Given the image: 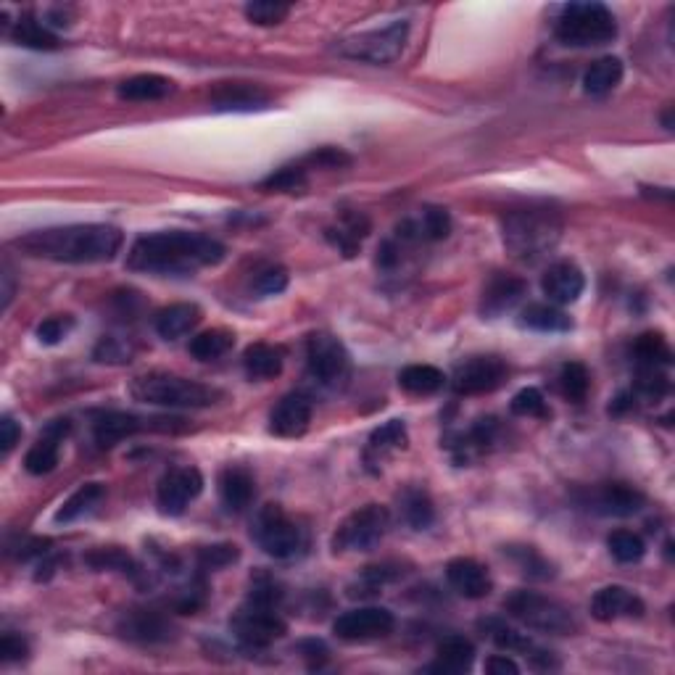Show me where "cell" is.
Wrapping results in <instances>:
<instances>
[{"instance_id":"cell-46","label":"cell","mask_w":675,"mask_h":675,"mask_svg":"<svg viewBox=\"0 0 675 675\" xmlns=\"http://www.w3.org/2000/svg\"><path fill=\"white\" fill-rule=\"evenodd\" d=\"M420 235L422 240H443L449 238L451 233V217L449 211L441 209V206H428V209L422 211L420 222Z\"/></svg>"},{"instance_id":"cell-51","label":"cell","mask_w":675,"mask_h":675,"mask_svg":"<svg viewBox=\"0 0 675 675\" xmlns=\"http://www.w3.org/2000/svg\"><path fill=\"white\" fill-rule=\"evenodd\" d=\"M496 438H499V420L496 417H480L470 428V433H467L465 443L472 446V449L486 451L494 446Z\"/></svg>"},{"instance_id":"cell-21","label":"cell","mask_w":675,"mask_h":675,"mask_svg":"<svg viewBox=\"0 0 675 675\" xmlns=\"http://www.w3.org/2000/svg\"><path fill=\"white\" fill-rule=\"evenodd\" d=\"M446 581L465 599H486L491 594V588H494V581H491L486 567L470 557L451 559L446 565Z\"/></svg>"},{"instance_id":"cell-42","label":"cell","mask_w":675,"mask_h":675,"mask_svg":"<svg viewBox=\"0 0 675 675\" xmlns=\"http://www.w3.org/2000/svg\"><path fill=\"white\" fill-rule=\"evenodd\" d=\"M610 546V554L620 562V565H633V562H639L641 557L646 554V546L641 541V536L631 533V530H615L607 541Z\"/></svg>"},{"instance_id":"cell-27","label":"cell","mask_w":675,"mask_h":675,"mask_svg":"<svg viewBox=\"0 0 675 675\" xmlns=\"http://www.w3.org/2000/svg\"><path fill=\"white\" fill-rule=\"evenodd\" d=\"M172 93H175V82L169 77H161V74H135V77L119 85V98L135 103L164 101Z\"/></svg>"},{"instance_id":"cell-9","label":"cell","mask_w":675,"mask_h":675,"mask_svg":"<svg viewBox=\"0 0 675 675\" xmlns=\"http://www.w3.org/2000/svg\"><path fill=\"white\" fill-rule=\"evenodd\" d=\"M254 538L256 544L275 559L296 557L301 552V546H304V533H301V528L293 523L291 517L285 515L280 504H267L259 512Z\"/></svg>"},{"instance_id":"cell-30","label":"cell","mask_w":675,"mask_h":675,"mask_svg":"<svg viewBox=\"0 0 675 675\" xmlns=\"http://www.w3.org/2000/svg\"><path fill=\"white\" fill-rule=\"evenodd\" d=\"M520 327L536 333H567L573 330V320L554 304H530L520 312Z\"/></svg>"},{"instance_id":"cell-36","label":"cell","mask_w":675,"mask_h":675,"mask_svg":"<svg viewBox=\"0 0 675 675\" xmlns=\"http://www.w3.org/2000/svg\"><path fill=\"white\" fill-rule=\"evenodd\" d=\"M367 233H370V219L359 214V211H346L343 225H338V230H327V238L333 240L343 254L354 256L359 251V243L367 238Z\"/></svg>"},{"instance_id":"cell-35","label":"cell","mask_w":675,"mask_h":675,"mask_svg":"<svg viewBox=\"0 0 675 675\" xmlns=\"http://www.w3.org/2000/svg\"><path fill=\"white\" fill-rule=\"evenodd\" d=\"M103 496H106V488H103L101 483H85V486L77 488V491L61 504V509L56 512V523L66 525L74 523V520H80V517L90 515V512L101 504Z\"/></svg>"},{"instance_id":"cell-22","label":"cell","mask_w":675,"mask_h":675,"mask_svg":"<svg viewBox=\"0 0 675 675\" xmlns=\"http://www.w3.org/2000/svg\"><path fill=\"white\" fill-rule=\"evenodd\" d=\"M153 422L156 420H140V417L127 414V412H101V414H95L93 436H95V441H98V446L111 449V446H117V443H122L124 438L135 436V433H140V430L156 428Z\"/></svg>"},{"instance_id":"cell-29","label":"cell","mask_w":675,"mask_h":675,"mask_svg":"<svg viewBox=\"0 0 675 675\" xmlns=\"http://www.w3.org/2000/svg\"><path fill=\"white\" fill-rule=\"evenodd\" d=\"M409 443V433L407 425L401 420H391L385 422L383 428H378L370 436V443H367V451H364V459H367V465H380L388 454L393 451L407 449Z\"/></svg>"},{"instance_id":"cell-32","label":"cell","mask_w":675,"mask_h":675,"mask_svg":"<svg viewBox=\"0 0 675 675\" xmlns=\"http://www.w3.org/2000/svg\"><path fill=\"white\" fill-rule=\"evenodd\" d=\"M243 367L251 380H272L283 372V351L269 343H254L243 354Z\"/></svg>"},{"instance_id":"cell-11","label":"cell","mask_w":675,"mask_h":675,"mask_svg":"<svg viewBox=\"0 0 675 675\" xmlns=\"http://www.w3.org/2000/svg\"><path fill=\"white\" fill-rule=\"evenodd\" d=\"M393 612L385 607H356V610L343 612L333 623V633L341 641L349 644H364V641L385 639L393 631Z\"/></svg>"},{"instance_id":"cell-57","label":"cell","mask_w":675,"mask_h":675,"mask_svg":"<svg viewBox=\"0 0 675 675\" xmlns=\"http://www.w3.org/2000/svg\"><path fill=\"white\" fill-rule=\"evenodd\" d=\"M27 654H30V646L22 636H16V633H6L3 639H0V660L3 662H22L27 660Z\"/></svg>"},{"instance_id":"cell-19","label":"cell","mask_w":675,"mask_h":675,"mask_svg":"<svg viewBox=\"0 0 675 675\" xmlns=\"http://www.w3.org/2000/svg\"><path fill=\"white\" fill-rule=\"evenodd\" d=\"M644 602L631 588L625 586H604L599 588L591 599V615L599 623H612L620 617H641L644 615Z\"/></svg>"},{"instance_id":"cell-15","label":"cell","mask_w":675,"mask_h":675,"mask_svg":"<svg viewBox=\"0 0 675 675\" xmlns=\"http://www.w3.org/2000/svg\"><path fill=\"white\" fill-rule=\"evenodd\" d=\"M312 425V399L304 393H288L269 414V433L277 438L304 436Z\"/></svg>"},{"instance_id":"cell-54","label":"cell","mask_w":675,"mask_h":675,"mask_svg":"<svg viewBox=\"0 0 675 675\" xmlns=\"http://www.w3.org/2000/svg\"><path fill=\"white\" fill-rule=\"evenodd\" d=\"M256 293H262V296H277V293H283L288 288V272L283 267H267L262 269L254 280Z\"/></svg>"},{"instance_id":"cell-34","label":"cell","mask_w":675,"mask_h":675,"mask_svg":"<svg viewBox=\"0 0 675 675\" xmlns=\"http://www.w3.org/2000/svg\"><path fill=\"white\" fill-rule=\"evenodd\" d=\"M399 385L412 396H433L446 385V375L433 364H409L399 372Z\"/></svg>"},{"instance_id":"cell-47","label":"cell","mask_w":675,"mask_h":675,"mask_svg":"<svg viewBox=\"0 0 675 675\" xmlns=\"http://www.w3.org/2000/svg\"><path fill=\"white\" fill-rule=\"evenodd\" d=\"M670 391L668 375L662 367H639V378H636V393L649 401L662 399Z\"/></svg>"},{"instance_id":"cell-23","label":"cell","mask_w":675,"mask_h":675,"mask_svg":"<svg viewBox=\"0 0 675 675\" xmlns=\"http://www.w3.org/2000/svg\"><path fill=\"white\" fill-rule=\"evenodd\" d=\"M211 106L217 111H235V114L264 111L269 109V95L248 82H225L211 95Z\"/></svg>"},{"instance_id":"cell-12","label":"cell","mask_w":675,"mask_h":675,"mask_svg":"<svg viewBox=\"0 0 675 675\" xmlns=\"http://www.w3.org/2000/svg\"><path fill=\"white\" fill-rule=\"evenodd\" d=\"M507 375V364L501 362L499 356H472L467 362L457 364L451 388L459 396H483V393L496 391L507 380Z\"/></svg>"},{"instance_id":"cell-43","label":"cell","mask_w":675,"mask_h":675,"mask_svg":"<svg viewBox=\"0 0 675 675\" xmlns=\"http://www.w3.org/2000/svg\"><path fill=\"white\" fill-rule=\"evenodd\" d=\"M559 388L565 393V399L570 401H583L588 396V388H591V375L583 364L567 362L562 370H559Z\"/></svg>"},{"instance_id":"cell-4","label":"cell","mask_w":675,"mask_h":675,"mask_svg":"<svg viewBox=\"0 0 675 675\" xmlns=\"http://www.w3.org/2000/svg\"><path fill=\"white\" fill-rule=\"evenodd\" d=\"M130 396L143 404L169 409H204L222 399L217 388L180 378V375H169V372H148L135 378L130 385Z\"/></svg>"},{"instance_id":"cell-44","label":"cell","mask_w":675,"mask_h":675,"mask_svg":"<svg viewBox=\"0 0 675 675\" xmlns=\"http://www.w3.org/2000/svg\"><path fill=\"white\" fill-rule=\"evenodd\" d=\"M306 169L301 167V164H296V167H283L277 169V172H272L269 177H264L262 182H259V188L262 190H272V193H298V190L306 188Z\"/></svg>"},{"instance_id":"cell-59","label":"cell","mask_w":675,"mask_h":675,"mask_svg":"<svg viewBox=\"0 0 675 675\" xmlns=\"http://www.w3.org/2000/svg\"><path fill=\"white\" fill-rule=\"evenodd\" d=\"M486 673L491 675H517L520 665L515 660H509L507 654H494L486 660Z\"/></svg>"},{"instance_id":"cell-55","label":"cell","mask_w":675,"mask_h":675,"mask_svg":"<svg viewBox=\"0 0 675 675\" xmlns=\"http://www.w3.org/2000/svg\"><path fill=\"white\" fill-rule=\"evenodd\" d=\"M306 164H312V167H322V169H341V167H349L351 156L349 153H343L341 148L325 146V148H317L314 153H309V156H306Z\"/></svg>"},{"instance_id":"cell-48","label":"cell","mask_w":675,"mask_h":675,"mask_svg":"<svg viewBox=\"0 0 675 675\" xmlns=\"http://www.w3.org/2000/svg\"><path fill=\"white\" fill-rule=\"evenodd\" d=\"M512 414L517 417H549V407H546L544 393L538 391V388H523V391H517L512 396V404H509Z\"/></svg>"},{"instance_id":"cell-8","label":"cell","mask_w":675,"mask_h":675,"mask_svg":"<svg viewBox=\"0 0 675 675\" xmlns=\"http://www.w3.org/2000/svg\"><path fill=\"white\" fill-rule=\"evenodd\" d=\"M391 528V512L383 504H364L351 512L333 536L335 552H370Z\"/></svg>"},{"instance_id":"cell-53","label":"cell","mask_w":675,"mask_h":675,"mask_svg":"<svg viewBox=\"0 0 675 675\" xmlns=\"http://www.w3.org/2000/svg\"><path fill=\"white\" fill-rule=\"evenodd\" d=\"M280 599H283V591L269 575H259L251 586V594H248V602L259 604V607H272V610L280 604Z\"/></svg>"},{"instance_id":"cell-37","label":"cell","mask_w":675,"mask_h":675,"mask_svg":"<svg viewBox=\"0 0 675 675\" xmlns=\"http://www.w3.org/2000/svg\"><path fill=\"white\" fill-rule=\"evenodd\" d=\"M11 40L24 45V48H35V51H56V48H59L56 35H53L43 22L32 19V16H22V19L14 24Z\"/></svg>"},{"instance_id":"cell-7","label":"cell","mask_w":675,"mask_h":675,"mask_svg":"<svg viewBox=\"0 0 675 675\" xmlns=\"http://www.w3.org/2000/svg\"><path fill=\"white\" fill-rule=\"evenodd\" d=\"M504 610L533 631L557 633V636L575 631V620L570 610L549 599V596L536 594V591H515L504 602Z\"/></svg>"},{"instance_id":"cell-24","label":"cell","mask_w":675,"mask_h":675,"mask_svg":"<svg viewBox=\"0 0 675 675\" xmlns=\"http://www.w3.org/2000/svg\"><path fill=\"white\" fill-rule=\"evenodd\" d=\"M219 499L230 512H243L251 507V501L256 496V480L248 467L230 465L219 472Z\"/></svg>"},{"instance_id":"cell-49","label":"cell","mask_w":675,"mask_h":675,"mask_svg":"<svg viewBox=\"0 0 675 675\" xmlns=\"http://www.w3.org/2000/svg\"><path fill=\"white\" fill-rule=\"evenodd\" d=\"M240 549L235 544H211L198 549V567L201 570H222V567L238 562Z\"/></svg>"},{"instance_id":"cell-58","label":"cell","mask_w":675,"mask_h":675,"mask_svg":"<svg viewBox=\"0 0 675 675\" xmlns=\"http://www.w3.org/2000/svg\"><path fill=\"white\" fill-rule=\"evenodd\" d=\"M19 438H22V428H19V422L6 414V417L0 420V451L8 454V451L14 449L16 443H19Z\"/></svg>"},{"instance_id":"cell-31","label":"cell","mask_w":675,"mask_h":675,"mask_svg":"<svg viewBox=\"0 0 675 675\" xmlns=\"http://www.w3.org/2000/svg\"><path fill=\"white\" fill-rule=\"evenodd\" d=\"M399 515L412 530H428L436 523V507L422 488H407L399 494Z\"/></svg>"},{"instance_id":"cell-3","label":"cell","mask_w":675,"mask_h":675,"mask_svg":"<svg viewBox=\"0 0 675 675\" xmlns=\"http://www.w3.org/2000/svg\"><path fill=\"white\" fill-rule=\"evenodd\" d=\"M562 238V219L552 209H520L504 219V246L517 262L536 264Z\"/></svg>"},{"instance_id":"cell-20","label":"cell","mask_w":675,"mask_h":675,"mask_svg":"<svg viewBox=\"0 0 675 675\" xmlns=\"http://www.w3.org/2000/svg\"><path fill=\"white\" fill-rule=\"evenodd\" d=\"M117 631L138 644H164L172 639V623L156 610H130L119 620Z\"/></svg>"},{"instance_id":"cell-26","label":"cell","mask_w":675,"mask_h":675,"mask_svg":"<svg viewBox=\"0 0 675 675\" xmlns=\"http://www.w3.org/2000/svg\"><path fill=\"white\" fill-rule=\"evenodd\" d=\"M475 662V646L465 636H449L438 644L436 662L428 665V673H443V675H459L467 673Z\"/></svg>"},{"instance_id":"cell-60","label":"cell","mask_w":675,"mask_h":675,"mask_svg":"<svg viewBox=\"0 0 675 675\" xmlns=\"http://www.w3.org/2000/svg\"><path fill=\"white\" fill-rule=\"evenodd\" d=\"M401 248L396 246V243H393V240H385L383 246L378 248V264L383 269H391V267H396V264H399V259H401Z\"/></svg>"},{"instance_id":"cell-41","label":"cell","mask_w":675,"mask_h":675,"mask_svg":"<svg viewBox=\"0 0 675 675\" xmlns=\"http://www.w3.org/2000/svg\"><path fill=\"white\" fill-rule=\"evenodd\" d=\"M504 554H507V557L520 567V573L528 575V578H536V581H549V578H554L552 562L546 557H541L533 546H509V549H504Z\"/></svg>"},{"instance_id":"cell-18","label":"cell","mask_w":675,"mask_h":675,"mask_svg":"<svg viewBox=\"0 0 675 675\" xmlns=\"http://www.w3.org/2000/svg\"><path fill=\"white\" fill-rule=\"evenodd\" d=\"M541 288L544 296L552 301L554 306L575 304L581 298L583 288H586V277H583L581 267L573 262H557L546 269L541 277Z\"/></svg>"},{"instance_id":"cell-40","label":"cell","mask_w":675,"mask_h":675,"mask_svg":"<svg viewBox=\"0 0 675 675\" xmlns=\"http://www.w3.org/2000/svg\"><path fill=\"white\" fill-rule=\"evenodd\" d=\"M480 628H483L488 639L494 641L499 649H504V652H530V649H533V644H530V639L525 633H520L517 628H512V625H507L504 620H499V617L480 620Z\"/></svg>"},{"instance_id":"cell-14","label":"cell","mask_w":675,"mask_h":675,"mask_svg":"<svg viewBox=\"0 0 675 675\" xmlns=\"http://www.w3.org/2000/svg\"><path fill=\"white\" fill-rule=\"evenodd\" d=\"M306 362L320 383H338L349 370V351L335 335L314 333L306 343Z\"/></svg>"},{"instance_id":"cell-5","label":"cell","mask_w":675,"mask_h":675,"mask_svg":"<svg viewBox=\"0 0 675 675\" xmlns=\"http://www.w3.org/2000/svg\"><path fill=\"white\" fill-rule=\"evenodd\" d=\"M554 35L559 43L573 48L607 45L617 37V22L610 8L602 3H573L562 8Z\"/></svg>"},{"instance_id":"cell-6","label":"cell","mask_w":675,"mask_h":675,"mask_svg":"<svg viewBox=\"0 0 675 675\" xmlns=\"http://www.w3.org/2000/svg\"><path fill=\"white\" fill-rule=\"evenodd\" d=\"M409 37V22L407 19H396V22L385 24L380 30L362 32V35L346 37L335 45V51L341 53L343 59L364 61V64L385 66L393 64L404 53Z\"/></svg>"},{"instance_id":"cell-50","label":"cell","mask_w":675,"mask_h":675,"mask_svg":"<svg viewBox=\"0 0 675 675\" xmlns=\"http://www.w3.org/2000/svg\"><path fill=\"white\" fill-rule=\"evenodd\" d=\"M74 320L69 314H56V317H48L37 325V341L45 343V346H56L72 333Z\"/></svg>"},{"instance_id":"cell-13","label":"cell","mask_w":675,"mask_h":675,"mask_svg":"<svg viewBox=\"0 0 675 675\" xmlns=\"http://www.w3.org/2000/svg\"><path fill=\"white\" fill-rule=\"evenodd\" d=\"M204 491V475L196 467H175L159 480L156 488V507L161 515L177 517L182 515L193 499Z\"/></svg>"},{"instance_id":"cell-28","label":"cell","mask_w":675,"mask_h":675,"mask_svg":"<svg viewBox=\"0 0 675 675\" xmlns=\"http://www.w3.org/2000/svg\"><path fill=\"white\" fill-rule=\"evenodd\" d=\"M198 322H201V309L196 304H172L156 314L153 325L164 341H177L182 335H188Z\"/></svg>"},{"instance_id":"cell-2","label":"cell","mask_w":675,"mask_h":675,"mask_svg":"<svg viewBox=\"0 0 675 675\" xmlns=\"http://www.w3.org/2000/svg\"><path fill=\"white\" fill-rule=\"evenodd\" d=\"M124 235L111 225L45 227L14 240L27 256L59 264H103L122 251Z\"/></svg>"},{"instance_id":"cell-16","label":"cell","mask_w":675,"mask_h":675,"mask_svg":"<svg viewBox=\"0 0 675 675\" xmlns=\"http://www.w3.org/2000/svg\"><path fill=\"white\" fill-rule=\"evenodd\" d=\"M69 428H72V422L66 420V417L64 420L48 422V428L40 433L35 446L27 451L24 470L30 472V475H48V472L56 470L61 459V443L69 436Z\"/></svg>"},{"instance_id":"cell-1","label":"cell","mask_w":675,"mask_h":675,"mask_svg":"<svg viewBox=\"0 0 675 675\" xmlns=\"http://www.w3.org/2000/svg\"><path fill=\"white\" fill-rule=\"evenodd\" d=\"M225 246L198 233H151L132 243L127 269L148 275H193L204 267H217L225 259Z\"/></svg>"},{"instance_id":"cell-33","label":"cell","mask_w":675,"mask_h":675,"mask_svg":"<svg viewBox=\"0 0 675 675\" xmlns=\"http://www.w3.org/2000/svg\"><path fill=\"white\" fill-rule=\"evenodd\" d=\"M623 80V61L617 56H604V59H596L594 64L588 66L586 74H583V90L588 95H604L615 90Z\"/></svg>"},{"instance_id":"cell-45","label":"cell","mask_w":675,"mask_h":675,"mask_svg":"<svg viewBox=\"0 0 675 675\" xmlns=\"http://www.w3.org/2000/svg\"><path fill=\"white\" fill-rule=\"evenodd\" d=\"M288 14H291V6H288V3L256 0V3H248L246 6V19L248 22L259 24V27H275V24L285 22Z\"/></svg>"},{"instance_id":"cell-25","label":"cell","mask_w":675,"mask_h":675,"mask_svg":"<svg viewBox=\"0 0 675 675\" xmlns=\"http://www.w3.org/2000/svg\"><path fill=\"white\" fill-rule=\"evenodd\" d=\"M525 288H528V285H525L523 277L496 275L494 280L486 285L483 298H480V314L488 317V320L501 317V314L509 312V309L525 296Z\"/></svg>"},{"instance_id":"cell-17","label":"cell","mask_w":675,"mask_h":675,"mask_svg":"<svg viewBox=\"0 0 675 675\" xmlns=\"http://www.w3.org/2000/svg\"><path fill=\"white\" fill-rule=\"evenodd\" d=\"M644 504V494H641L639 488L628 486V483H604L588 499V509H594V512H599L604 517L639 515Z\"/></svg>"},{"instance_id":"cell-10","label":"cell","mask_w":675,"mask_h":675,"mask_svg":"<svg viewBox=\"0 0 675 675\" xmlns=\"http://www.w3.org/2000/svg\"><path fill=\"white\" fill-rule=\"evenodd\" d=\"M235 639L240 644L251 646V649H264V646L275 644L277 639H283L288 625L280 615H277L272 607H259V604L248 602L243 610H238V615L233 617Z\"/></svg>"},{"instance_id":"cell-52","label":"cell","mask_w":675,"mask_h":675,"mask_svg":"<svg viewBox=\"0 0 675 675\" xmlns=\"http://www.w3.org/2000/svg\"><path fill=\"white\" fill-rule=\"evenodd\" d=\"M85 562H88L90 567H95V570H127V567H132L130 554H124L117 546L95 549V552H90L88 557H85Z\"/></svg>"},{"instance_id":"cell-39","label":"cell","mask_w":675,"mask_h":675,"mask_svg":"<svg viewBox=\"0 0 675 675\" xmlns=\"http://www.w3.org/2000/svg\"><path fill=\"white\" fill-rule=\"evenodd\" d=\"M633 356L639 367H668L673 362L670 343L660 333H644L633 343Z\"/></svg>"},{"instance_id":"cell-38","label":"cell","mask_w":675,"mask_h":675,"mask_svg":"<svg viewBox=\"0 0 675 675\" xmlns=\"http://www.w3.org/2000/svg\"><path fill=\"white\" fill-rule=\"evenodd\" d=\"M235 335L225 327H214V330H206V333H198L193 341H190V354L196 356L198 362H211V359H219L225 356L227 351L233 349Z\"/></svg>"},{"instance_id":"cell-56","label":"cell","mask_w":675,"mask_h":675,"mask_svg":"<svg viewBox=\"0 0 675 675\" xmlns=\"http://www.w3.org/2000/svg\"><path fill=\"white\" fill-rule=\"evenodd\" d=\"M95 359H98V362H114V364H124V362H130V356H132V351L127 349V346H124L122 341H119V338H103L101 343H98V346H95Z\"/></svg>"}]
</instances>
